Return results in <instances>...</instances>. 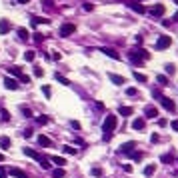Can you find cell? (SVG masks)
Returning <instances> with one entry per match:
<instances>
[{"label":"cell","mask_w":178,"mask_h":178,"mask_svg":"<svg viewBox=\"0 0 178 178\" xmlns=\"http://www.w3.org/2000/svg\"><path fill=\"white\" fill-rule=\"evenodd\" d=\"M116 126H118V118H116L114 114H110V116H106L104 122H102V130L104 132H112Z\"/></svg>","instance_id":"6da1fadb"},{"label":"cell","mask_w":178,"mask_h":178,"mask_svg":"<svg viewBox=\"0 0 178 178\" xmlns=\"http://www.w3.org/2000/svg\"><path fill=\"white\" fill-rule=\"evenodd\" d=\"M172 44V38L170 36H158V40H156V50H166V48Z\"/></svg>","instance_id":"7a4b0ae2"},{"label":"cell","mask_w":178,"mask_h":178,"mask_svg":"<svg viewBox=\"0 0 178 178\" xmlns=\"http://www.w3.org/2000/svg\"><path fill=\"white\" fill-rule=\"evenodd\" d=\"M60 36H70V34H74L76 32V26H74L72 22H66V24H62V26H60Z\"/></svg>","instance_id":"3957f363"},{"label":"cell","mask_w":178,"mask_h":178,"mask_svg":"<svg viewBox=\"0 0 178 178\" xmlns=\"http://www.w3.org/2000/svg\"><path fill=\"white\" fill-rule=\"evenodd\" d=\"M160 104L164 106L168 112H174L176 110V104H174V100H170V98H166V96H162V100H160Z\"/></svg>","instance_id":"277c9868"},{"label":"cell","mask_w":178,"mask_h":178,"mask_svg":"<svg viewBox=\"0 0 178 178\" xmlns=\"http://www.w3.org/2000/svg\"><path fill=\"white\" fill-rule=\"evenodd\" d=\"M24 154H26V156H30V158H34V160H44L46 158V156H42V154H40V152H36V150H32V148H24Z\"/></svg>","instance_id":"5b68a950"},{"label":"cell","mask_w":178,"mask_h":178,"mask_svg":"<svg viewBox=\"0 0 178 178\" xmlns=\"http://www.w3.org/2000/svg\"><path fill=\"white\" fill-rule=\"evenodd\" d=\"M10 30H12V24H10V20L2 18V20H0V34H8Z\"/></svg>","instance_id":"8992f818"},{"label":"cell","mask_w":178,"mask_h":178,"mask_svg":"<svg viewBox=\"0 0 178 178\" xmlns=\"http://www.w3.org/2000/svg\"><path fill=\"white\" fill-rule=\"evenodd\" d=\"M134 146H136V142H124V144L120 146V152H122V154H128V156H130L132 150H134Z\"/></svg>","instance_id":"52a82bcc"},{"label":"cell","mask_w":178,"mask_h":178,"mask_svg":"<svg viewBox=\"0 0 178 178\" xmlns=\"http://www.w3.org/2000/svg\"><path fill=\"white\" fill-rule=\"evenodd\" d=\"M4 86L8 90H18V80L16 78H4Z\"/></svg>","instance_id":"ba28073f"},{"label":"cell","mask_w":178,"mask_h":178,"mask_svg":"<svg viewBox=\"0 0 178 178\" xmlns=\"http://www.w3.org/2000/svg\"><path fill=\"white\" fill-rule=\"evenodd\" d=\"M8 174H12V176H16V178H28L26 172L20 170V168H16V166H14V168H10V170H8Z\"/></svg>","instance_id":"9c48e42d"},{"label":"cell","mask_w":178,"mask_h":178,"mask_svg":"<svg viewBox=\"0 0 178 178\" xmlns=\"http://www.w3.org/2000/svg\"><path fill=\"white\" fill-rule=\"evenodd\" d=\"M132 128H134V130H144L146 128V120L144 118H136L134 122H132Z\"/></svg>","instance_id":"30bf717a"},{"label":"cell","mask_w":178,"mask_h":178,"mask_svg":"<svg viewBox=\"0 0 178 178\" xmlns=\"http://www.w3.org/2000/svg\"><path fill=\"white\" fill-rule=\"evenodd\" d=\"M164 12H166L164 4H156V6H154V8H152V10H150V14H152V16H162V14H164Z\"/></svg>","instance_id":"8fae6325"},{"label":"cell","mask_w":178,"mask_h":178,"mask_svg":"<svg viewBox=\"0 0 178 178\" xmlns=\"http://www.w3.org/2000/svg\"><path fill=\"white\" fill-rule=\"evenodd\" d=\"M50 162H54V164H58L60 168H64V164H66V158H64V156H56V154H52V156H50Z\"/></svg>","instance_id":"7c38bea8"},{"label":"cell","mask_w":178,"mask_h":178,"mask_svg":"<svg viewBox=\"0 0 178 178\" xmlns=\"http://www.w3.org/2000/svg\"><path fill=\"white\" fill-rule=\"evenodd\" d=\"M108 78H110V82H114V84H124L126 80H124V76H120V74H108Z\"/></svg>","instance_id":"4fadbf2b"},{"label":"cell","mask_w":178,"mask_h":178,"mask_svg":"<svg viewBox=\"0 0 178 178\" xmlns=\"http://www.w3.org/2000/svg\"><path fill=\"white\" fill-rule=\"evenodd\" d=\"M144 114L148 116V118H156V116H158V110H156L154 106H146V108H144Z\"/></svg>","instance_id":"5bb4252c"},{"label":"cell","mask_w":178,"mask_h":178,"mask_svg":"<svg viewBox=\"0 0 178 178\" xmlns=\"http://www.w3.org/2000/svg\"><path fill=\"white\" fill-rule=\"evenodd\" d=\"M8 72L12 74L14 78H22V68H20V66H12V68H8Z\"/></svg>","instance_id":"9a60e30c"},{"label":"cell","mask_w":178,"mask_h":178,"mask_svg":"<svg viewBox=\"0 0 178 178\" xmlns=\"http://www.w3.org/2000/svg\"><path fill=\"white\" fill-rule=\"evenodd\" d=\"M38 144L40 146H52V140L48 138V136H44V134H40L38 136Z\"/></svg>","instance_id":"2e32d148"},{"label":"cell","mask_w":178,"mask_h":178,"mask_svg":"<svg viewBox=\"0 0 178 178\" xmlns=\"http://www.w3.org/2000/svg\"><path fill=\"white\" fill-rule=\"evenodd\" d=\"M102 52H104L106 56H112L114 60H118V58H120V54L116 52V50H112V48H102Z\"/></svg>","instance_id":"e0dca14e"},{"label":"cell","mask_w":178,"mask_h":178,"mask_svg":"<svg viewBox=\"0 0 178 178\" xmlns=\"http://www.w3.org/2000/svg\"><path fill=\"white\" fill-rule=\"evenodd\" d=\"M132 112H134V110H132L130 106H120L118 108V114H122V116H130Z\"/></svg>","instance_id":"ac0fdd59"},{"label":"cell","mask_w":178,"mask_h":178,"mask_svg":"<svg viewBox=\"0 0 178 178\" xmlns=\"http://www.w3.org/2000/svg\"><path fill=\"white\" fill-rule=\"evenodd\" d=\"M52 176H54V178H64V176H66V170H64V168H54V170H52Z\"/></svg>","instance_id":"d6986e66"},{"label":"cell","mask_w":178,"mask_h":178,"mask_svg":"<svg viewBox=\"0 0 178 178\" xmlns=\"http://www.w3.org/2000/svg\"><path fill=\"white\" fill-rule=\"evenodd\" d=\"M0 148H4V150L10 148V138H8V136H2V138H0Z\"/></svg>","instance_id":"ffe728a7"},{"label":"cell","mask_w":178,"mask_h":178,"mask_svg":"<svg viewBox=\"0 0 178 178\" xmlns=\"http://www.w3.org/2000/svg\"><path fill=\"white\" fill-rule=\"evenodd\" d=\"M154 172H156V164H148L144 168V176H152Z\"/></svg>","instance_id":"44dd1931"},{"label":"cell","mask_w":178,"mask_h":178,"mask_svg":"<svg viewBox=\"0 0 178 178\" xmlns=\"http://www.w3.org/2000/svg\"><path fill=\"white\" fill-rule=\"evenodd\" d=\"M18 36H20V40H28L30 38V34H28L26 28H18Z\"/></svg>","instance_id":"7402d4cb"},{"label":"cell","mask_w":178,"mask_h":178,"mask_svg":"<svg viewBox=\"0 0 178 178\" xmlns=\"http://www.w3.org/2000/svg\"><path fill=\"white\" fill-rule=\"evenodd\" d=\"M130 8L134 10V12H138V14H144V12H146V8L140 6V4H136V2H134V4H130Z\"/></svg>","instance_id":"603a6c76"},{"label":"cell","mask_w":178,"mask_h":178,"mask_svg":"<svg viewBox=\"0 0 178 178\" xmlns=\"http://www.w3.org/2000/svg\"><path fill=\"white\" fill-rule=\"evenodd\" d=\"M90 174H92V176H102V174H104V170H102L100 166H92V170H90Z\"/></svg>","instance_id":"cb8c5ba5"},{"label":"cell","mask_w":178,"mask_h":178,"mask_svg":"<svg viewBox=\"0 0 178 178\" xmlns=\"http://www.w3.org/2000/svg\"><path fill=\"white\" fill-rule=\"evenodd\" d=\"M142 156H144V154H142V152H138V150H136V152H132V154H130V158L134 160V162H140V160H142Z\"/></svg>","instance_id":"d4e9b609"},{"label":"cell","mask_w":178,"mask_h":178,"mask_svg":"<svg viewBox=\"0 0 178 178\" xmlns=\"http://www.w3.org/2000/svg\"><path fill=\"white\" fill-rule=\"evenodd\" d=\"M54 78L58 80V82H60V84H62V86H68V84H70V82H68V78H64V76H62V74H56V76H54Z\"/></svg>","instance_id":"484cf974"},{"label":"cell","mask_w":178,"mask_h":178,"mask_svg":"<svg viewBox=\"0 0 178 178\" xmlns=\"http://www.w3.org/2000/svg\"><path fill=\"white\" fill-rule=\"evenodd\" d=\"M134 80H136V82H146V74H140V72H134Z\"/></svg>","instance_id":"4316f807"},{"label":"cell","mask_w":178,"mask_h":178,"mask_svg":"<svg viewBox=\"0 0 178 178\" xmlns=\"http://www.w3.org/2000/svg\"><path fill=\"white\" fill-rule=\"evenodd\" d=\"M0 118L4 120V122H6V120H10V114H8L6 108H0Z\"/></svg>","instance_id":"83f0119b"},{"label":"cell","mask_w":178,"mask_h":178,"mask_svg":"<svg viewBox=\"0 0 178 178\" xmlns=\"http://www.w3.org/2000/svg\"><path fill=\"white\" fill-rule=\"evenodd\" d=\"M62 150H64L66 154H76V148H72V146H68V144L62 146Z\"/></svg>","instance_id":"f1b7e54d"},{"label":"cell","mask_w":178,"mask_h":178,"mask_svg":"<svg viewBox=\"0 0 178 178\" xmlns=\"http://www.w3.org/2000/svg\"><path fill=\"white\" fill-rule=\"evenodd\" d=\"M164 68H166V74H174V72H176V66H174V64H166Z\"/></svg>","instance_id":"f546056e"},{"label":"cell","mask_w":178,"mask_h":178,"mask_svg":"<svg viewBox=\"0 0 178 178\" xmlns=\"http://www.w3.org/2000/svg\"><path fill=\"white\" fill-rule=\"evenodd\" d=\"M36 122H38V124H48V122H50V118H48V116H38V118H36Z\"/></svg>","instance_id":"4dcf8cb0"},{"label":"cell","mask_w":178,"mask_h":178,"mask_svg":"<svg viewBox=\"0 0 178 178\" xmlns=\"http://www.w3.org/2000/svg\"><path fill=\"white\" fill-rule=\"evenodd\" d=\"M126 94H128V96H136V94H138V90H136L134 86H130V88H126Z\"/></svg>","instance_id":"1f68e13d"},{"label":"cell","mask_w":178,"mask_h":178,"mask_svg":"<svg viewBox=\"0 0 178 178\" xmlns=\"http://www.w3.org/2000/svg\"><path fill=\"white\" fill-rule=\"evenodd\" d=\"M20 110H22V114H24L26 118H30V116H32V112H30V108H28V106H22Z\"/></svg>","instance_id":"d6a6232c"},{"label":"cell","mask_w":178,"mask_h":178,"mask_svg":"<svg viewBox=\"0 0 178 178\" xmlns=\"http://www.w3.org/2000/svg\"><path fill=\"white\" fill-rule=\"evenodd\" d=\"M156 80H158V82H160V84H162V86H164L166 82H168V78H166L164 74H158V76H156Z\"/></svg>","instance_id":"836d02e7"},{"label":"cell","mask_w":178,"mask_h":178,"mask_svg":"<svg viewBox=\"0 0 178 178\" xmlns=\"http://www.w3.org/2000/svg\"><path fill=\"white\" fill-rule=\"evenodd\" d=\"M34 56H36V54H34V52H32V50H28V52H26V54H24V58H26V60H28V62H32V60H34Z\"/></svg>","instance_id":"e575fe53"},{"label":"cell","mask_w":178,"mask_h":178,"mask_svg":"<svg viewBox=\"0 0 178 178\" xmlns=\"http://www.w3.org/2000/svg\"><path fill=\"white\" fill-rule=\"evenodd\" d=\"M42 92H44V94L48 96V98H50V94H52V90H50V86H46V84H44V86H42Z\"/></svg>","instance_id":"d590c367"},{"label":"cell","mask_w":178,"mask_h":178,"mask_svg":"<svg viewBox=\"0 0 178 178\" xmlns=\"http://www.w3.org/2000/svg\"><path fill=\"white\" fill-rule=\"evenodd\" d=\"M42 74H44V70H42V68H40V66H36V68H34V76H42Z\"/></svg>","instance_id":"8d00e7d4"},{"label":"cell","mask_w":178,"mask_h":178,"mask_svg":"<svg viewBox=\"0 0 178 178\" xmlns=\"http://www.w3.org/2000/svg\"><path fill=\"white\" fill-rule=\"evenodd\" d=\"M34 40H36V42H42V40H44V34L36 32V34H34Z\"/></svg>","instance_id":"74e56055"},{"label":"cell","mask_w":178,"mask_h":178,"mask_svg":"<svg viewBox=\"0 0 178 178\" xmlns=\"http://www.w3.org/2000/svg\"><path fill=\"white\" fill-rule=\"evenodd\" d=\"M158 140H160V136H158V134H152V136H150V142H152V144H156Z\"/></svg>","instance_id":"f35d334b"},{"label":"cell","mask_w":178,"mask_h":178,"mask_svg":"<svg viewBox=\"0 0 178 178\" xmlns=\"http://www.w3.org/2000/svg\"><path fill=\"white\" fill-rule=\"evenodd\" d=\"M160 160H162V162H170V160H172V154H164Z\"/></svg>","instance_id":"ab89813d"},{"label":"cell","mask_w":178,"mask_h":178,"mask_svg":"<svg viewBox=\"0 0 178 178\" xmlns=\"http://www.w3.org/2000/svg\"><path fill=\"white\" fill-rule=\"evenodd\" d=\"M0 178H8V172L4 170V168H2V166H0Z\"/></svg>","instance_id":"60d3db41"},{"label":"cell","mask_w":178,"mask_h":178,"mask_svg":"<svg viewBox=\"0 0 178 178\" xmlns=\"http://www.w3.org/2000/svg\"><path fill=\"white\" fill-rule=\"evenodd\" d=\"M70 124H72V128H76V130H80V122H76V120H72Z\"/></svg>","instance_id":"b9f144b4"},{"label":"cell","mask_w":178,"mask_h":178,"mask_svg":"<svg viewBox=\"0 0 178 178\" xmlns=\"http://www.w3.org/2000/svg\"><path fill=\"white\" fill-rule=\"evenodd\" d=\"M122 168H124V172H128V174H130V172H132V166H130V164H124V166H122Z\"/></svg>","instance_id":"7bdbcfd3"},{"label":"cell","mask_w":178,"mask_h":178,"mask_svg":"<svg viewBox=\"0 0 178 178\" xmlns=\"http://www.w3.org/2000/svg\"><path fill=\"white\" fill-rule=\"evenodd\" d=\"M102 138H104V140H110V138H112V132H104V136H102Z\"/></svg>","instance_id":"ee69618b"},{"label":"cell","mask_w":178,"mask_h":178,"mask_svg":"<svg viewBox=\"0 0 178 178\" xmlns=\"http://www.w3.org/2000/svg\"><path fill=\"white\" fill-rule=\"evenodd\" d=\"M92 4H88V2H86V4H84V10H86V12H90V10H92Z\"/></svg>","instance_id":"f6af8a7d"},{"label":"cell","mask_w":178,"mask_h":178,"mask_svg":"<svg viewBox=\"0 0 178 178\" xmlns=\"http://www.w3.org/2000/svg\"><path fill=\"white\" fill-rule=\"evenodd\" d=\"M158 124H160V126H166V124H168V120H166V118H160Z\"/></svg>","instance_id":"bcb514c9"},{"label":"cell","mask_w":178,"mask_h":178,"mask_svg":"<svg viewBox=\"0 0 178 178\" xmlns=\"http://www.w3.org/2000/svg\"><path fill=\"white\" fill-rule=\"evenodd\" d=\"M20 80H22V82H30V76H26V74H22V78H20Z\"/></svg>","instance_id":"7dc6e473"},{"label":"cell","mask_w":178,"mask_h":178,"mask_svg":"<svg viewBox=\"0 0 178 178\" xmlns=\"http://www.w3.org/2000/svg\"><path fill=\"white\" fill-rule=\"evenodd\" d=\"M32 136V130H24V138H30Z\"/></svg>","instance_id":"c3c4849f"},{"label":"cell","mask_w":178,"mask_h":178,"mask_svg":"<svg viewBox=\"0 0 178 178\" xmlns=\"http://www.w3.org/2000/svg\"><path fill=\"white\" fill-rule=\"evenodd\" d=\"M172 128H174V130L178 132V120H174V122H172Z\"/></svg>","instance_id":"681fc988"},{"label":"cell","mask_w":178,"mask_h":178,"mask_svg":"<svg viewBox=\"0 0 178 178\" xmlns=\"http://www.w3.org/2000/svg\"><path fill=\"white\" fill-rule=\"evenodd\" d=\"M172 20H178V12H176V14H174V18H172Z\"/></svg>","instance_id":"f907efd6"},{"label":"cell","mask_w":178,"mask_h":178,"mask_svg":"<svg viewBox=\"0 0 178 178\" xmlns=\"http://www.w3.org/2000/svg\"><path fill=\"white\" fill-rule=\"evenodd\" d=\"M2 160H4V154H0V162H2Z\"/></svg>","instance_id":"816d5d0a"},{"label":"cell","mask_w":178,"mask_h":178,"mask_svg":"<svg viewBox=\"0 0 178 178\" xmlns=\"http://www.w3.org/2000/svg\"><path fill=\"white\" fill-rule=\"evenodd\" d=\"M18 2H22V4H24V2H28V0H18Z\"/></svg>","instance_id":"f5cc1de1"},{"label":"cell","mask_w":178,"mask_h":178,"mask_svg":"<svg viewBox=\"0 0 178 178\" xmlns=\"http://www.w3.org/2000/svg\"><path fill=\"white\" fill-rule=\"evenodd\" d=\"M174 4H176V6H178V0H174Z\"/></svg>","instance_id":"db71d44e"}]
</instances>
